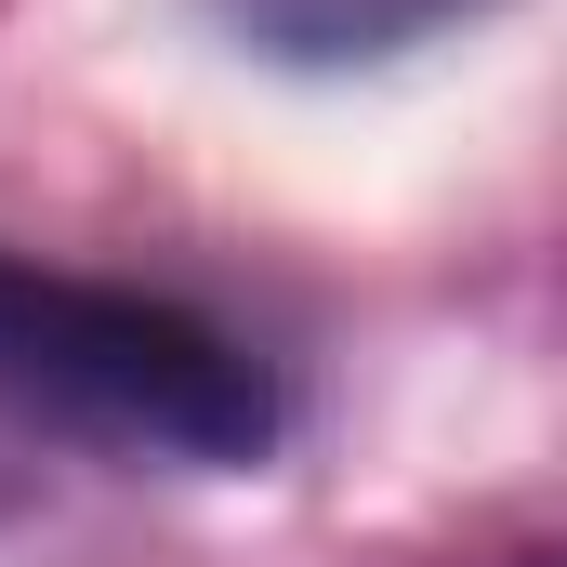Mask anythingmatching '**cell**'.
Listing matches in <instances>:
<instances>
[{
	"label": "cell",
	"instance_id": "obj_2",
	"mask_svg": "<svg viewBox=\"0 0 567 567\" xmlns=\"http://www.w3.org/2000/svg\"><path fill=\"white\" fill-rule=\"evenodd\" d=\"M212 13H225L238 53L303 66V80H343V66H396V53H423V40L488 27L502 0H212Z\"/></svg>",
	"mask_w": 567,
	"mask_h": 567
},
{
	"label": "cell",
	"instance_id": "obj_1",
	"mask_svg": "<svg viewBox=\"0 0 567 567\" xmlns=\"http://www.w3.org/2000/svg\"><path fill=\"white\" fill-rule=\"evenodd\" d=\"M0 410L145 462H265L290 423L278 370L225 317L133 278H66L27 251H0Z\"/></svg>",
	"mask_w": 567,
	"mask_h": 567
}]
</instances>
